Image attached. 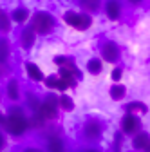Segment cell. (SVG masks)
I'll use <instances>...</instances> for the list:
<instances>
[{
  "label": "cell",
  "instance_id": "obj_19",
  "mask_svg": "<svg viewBox=\"0 0 150 152\" xmlns=\"http://www.w3.org/2000/svg\"><path fill=\"white\" fill-rule=\"evenodd\" d=\"M58 107L65 112H71V110H74V100L71 96H67V94H62V96H58Z\"/></svg>",
  "mask_w": 150,
  "mask_h": 152
},
{
  "label": "cell",
  "instance_id": "obj_31",
  "mask_svg": "<svg viewBox=\"0 0 150 152\" xmlns=\"http://www.w3.org/2000/svg\"><path fill=\"white\" fill-rule=\"evenodd\" d=\"M0 102H2V94H0Z\"/></svg>",
  "mask_w": 150,
  "mask_h": 152
},
{
  "label": "cell",
  "instance_id": "obj_23",
  "mask_svg": "<svg viewBox=\"0 0 150 152\" xmlns=\"http://www.w3.org/2000/svg\"><path fill=\"white\" fill-rule=\"evenodd\" d=\"M121 76H123V69H121V67H114V69H112V74H110V78H112V82H116V83H119V80H121Z\"/></svg>",
  "mask_w": 150,
  "mask_h": 152
},
{
  "label": "cell",
  "instance_id": "obj_22",
  "mask_svg": "<svg viewBox=\"0 0 150 152\" xmlns=\"http://www.w3.org/2000/svg\"><path fill=\"white\" fill-rule=\"evenodd\" d=\"M11 16L7 15V13H0V34H7L9 31H11Z\"/></svg>",
  "mask_w": 150,
  "mask_h": 152
},
{
  "label": "cell",
  "instance_id": "obj_7",
  "mask_svg": "<svg viewBox=\"0 0 150 152\" xmlns=\"http://www.w3.org/2000/svg\"><path fill=\"white\" fill-rule=\"evenodd\" d=\"M103 11H105L108 20H119L123 15V6L119 0H107L103 6Z\"/></svg>",
  "mask_w": 150,
  "mask_h": 152
},
{
  "label": "cell",
  "instance_id": "obj_10",
  "mask_svg": "<svg viewBox=\"0 0 150 152\" xmlns=\"http://www.w3.org/2000/svg\"><path fill=\"white\" fill-rule=\"evenodd\" d=\"M6 96L11 102H18L20 100V83H18L16 78H11L6 85Z\"/></svg>",
  "mask_w": 150,
  "mask_h": 152
},
{
  "label": "cell",
  "instance_id": "obj_4",
  "mask_svg": "<svg viewBox=\"0 0 150 152\" xmlns=\"http://www.w3.org/2000/svg\"><path fill=\"white\" fill-rule=\"evenodd\" d=\"M82 134L90 143L92 141H98L101 138V134H103V123L100 120H96V118H89L83 123V127H82Z\"/></svg>",
  "mask_w": 150,
  "mask_h": 152
},
{
  "label": "cell",
  "instance_id": "obj_8",
  "mask_svg": "<svg viewBox=\"0 0 150 152\" xmlns=\"http://www.w3.org/2000/svg\"><path fill=\"white\" fill-rule=\"evenodd\" d=\"M132 148L134 150H143V152H150V136L145 130H138L132 136Z\"/></svg>",
  "mask_w": 150,
  "mask_h": 152
},
{
  "label": "cell",
  "instance_id": "obj_17",
  "mask_svg": "<svg viewBox=\"0 0 150 152\" xmlns=\"http://www.w3.org/2000/svg\"><path fill=\"white\" fill-rule=\"evenodd\" d=\"M11 58V44L7 38H0V62L7 64Z\"/></svg>",
  "mask_w": 150,
  "mask_h": 152
},
{
  "label": "cell",
  "instance_id": "obj_29",
  "mask_svg": "<svg viewBox=\"0 0 150 152\" xmlns=\"http://www.w3.org/2000/svg\"><path fill=\"white\" fill-rule=\"evenodd\" d=\"M82 152H100L98 148H92V147H89V148H83Z\"/></svg>",
  "mask_w": 150,
  "mask_h": 152
},
{
  "label": "cell",
  "instance_id": "obj_11",
  "mask_svg": "<svg viewBox=\"0 0 150 152\" xmlns=\"http://www.w3.org/2000/svg\"><path fill=\"white\" fill-rule=\"evenodd\" d=\"M25 72H27V76L33 80V82H44V72H42V69L36 65V64H33V62H27L25 64Z\"/></svg>",
  "mask_w": 150,
  "mask_h": 152
},
{
  "label": "cell",
  "instance_id": "obj_27",
  "mask_svg": "<svg viewBox=\"0 0 150 152\" xmlns=\"http://www.w3.org/2000/svg\"><path fill=\"white\" fill-rule=\"evenodd\" d=\"M145 2V0H127V4H130L132 7H138V6H141Z\"/></svg>",
  "mask_w": 150,
  "mask_h": 152
},
{
  "label": "cell",
  "instance_id": "obj_20",
  "mask_svg": "<svg viewBox=\"0 0 150 152\" xmlns=\"http://www.w3.org/2000/svg\"><path fill=\"white\" fill-rule=\"evenodd\" d=\"M25 100H27V107L31 109V112H38V109H40V105H42V100L36 96V94L27 92V94H25Z\"/></svg>",
  "mask_w": 150,
  "mask_h": 152
},
{
  "label": "cell",
  "instance_id": "obj_6",
  "mask_svg": "<svg viewBox=\"0 0 150 152\" xmlns=\"http://www.w3.org/2000/svg\"><path fill=\"white\" fill-rule=\"evenodd\" d=\"M121 130L125 132V134H128V136H134L138 130H141V120H139V116L127 112L125 116L121 118Z\"/></svg>",
  "mask_w": 150,
  "mask_h": 152
},
{
  "label": "cell",
  "instance_id": "obj_12",
  "mask_svg": "<svg viewBox=\"0 0 150 152\" xmlns=\"http://www.w3.org/2000/svg\"><path fill=\"white\" fill-rule=\"evenodd\" d=\"M9 16H11V22H15V24H25L29 20L31 13L25 7H16V9H13V13Z\"/></svg>",
  "mask_w": 150,
  "mask_h": 152
},
{
  "label": "cell",
  "instance_id": "obj_1",
  "mask_svg": "<svg viewBox=\"0 0 150 152\" xmlns=\"http://www.w3.org/2000/svg\"><path fill=\"white\" fill-rule=\"evenodd\" d=\"M2 129L11 136H24L29 129V120L25 116L24 109L18 105H11L7 110V116L2 123Z\"/></svg>",
  "mask_w": 150,
  "mask_h": 152
},
{
  "label": "cell",
  "instance_id": "obj_24",
  "mask_svg": "<svg viewBox=\"0 0 150 152\" xmlns=\"http://www.w3.org/2000/svg\"><path fill=\"white\" fill-rule=\"evenodd\" d=\"M44 82H45V85H47L49 89H56V82H58V76H56V74H51V76H47V78H44Z\"/></svg>",
  "mask_w": 150,
  "mask_h": 152
},
{
  "label": "cell",
  "instance_id": "obj_9",
  "mask_svg": "<svg viewBox=\"0 0 150 152\" xmlns=\"http://www.w3.org/2000/svg\"><path fill=\"white\" fill-rule=\"evenodd\" d=\"M34 44H36V33L33 31L31 26L24 27L22 33H20V45H22L25 51H29V49L34 47Z\"/></svg>",
  "mask_w": 150,
  "mask_h": 152
},
{
  "label": "cell",
  "instance_id": "obj_32",
  "mask_svg": "<svg viewBox=\"0 0 150 152\" xmlns=\"http://www.w3.org/2000/svg\"><path fill=\"white\" fill-rule=\"evenodd\" d=\"M0 13H2V9H0Z\"/></svg>",
  "mask_w": 150,
  "mask_h": 152
},
{
  "label": "cell",
  "instance_id": "obj_14",
  "mask_svg": "<svg viewBox=\"0 0 150 152\" xmlns=\"http://www.w3.org/2000/svg\"><path fill=\"white\" fill-rule=\"evenodd\" d=\"M78 2H80V7H82L87 15L98 13V11L101 9V0H78Z\"/></svg>",
  "mask_w": 150,
  "mask_h": 152
},
{
  "label": "cell",
  "instance_id": "obj_18",
  "mask_svg": "<svg viewBox=\"0 0 150 152\" xmlns=\"http://www.w3.org/2000/svg\"><path fill=\"white\" fill-rule=\"evenodd\" d=\"M125 110L127 112H130V114H146L148 112V107L143 103V102H130V103H127L125 105Z\"/></svg>",
  "mask_w": 150,
  "mask_h": 152
},
{
  "label": "cell",
  "instance_id": "obj_2",
  "mask_svg": "<svg viewBox=\"0 0 150 152\" xmlns=\"http://www.w3.org/2000/svg\"><path fill=\"white\" fill-rule=\"evenodd\" d=\"M29 26L33 27V31L36 34H44L45 36V34H51L54 31L56 18L51 13H47V11H36L33 15V18H31V24Z\"/></svg>",
  "mask_w": 150,
  "mask_h": 152
},
{
  "label": "cell",
  "instance_id": "obj_3",
  "mask_svg": "<svg viewBox=\"0 0 150 152\" xmlns=\"http://www.w3.org/2000/svg\"><path fill=\"white\" fill-rule=\"evenodd\" d=\"M58 110H60V107H58V96H54V94H47V96L42 100L38 114L45 121H49V120H56Z\"/></svg>",
  "mask_w": 150,
  "mask_h": 152
},
{
  "label": "cell",
  "instance_id": "obj_16",
  "mask_svg": "<svg viewBox=\"0 0 150 152\" xmlns=\"http://www.w3.org/2000/svg\"><path fill=\"white\" fill-rule=\"evenodd\" d=\"M108 94H110V98L114 100V102H121V100L127 96V87L121 85V83H114V85L110 87Z\"/></svg>",
  "mask_w": 150,
  "mask_h": 152
},
{
  "label": "cell",
  "instance_id": "obj_15",
  "mask_svg": "<svg viewBox=\"0 0 150 152\" xmlns=\"http://www.w3.org/2000/svg\"><path fill=\"white\" fill-rule=\"evenodd\" d=\"M90 26H92V16L87 15V13H78V20H76V24H74V29L87 31Z\"/></svg>",
  "mask_w": 150,
  "mask_h": 152
},
{
  "label": "cell",
  "instance_id": "obj_28",
  "mask_svg": "<svg viewBox=\"0 0 150 152\" xmlns=\"http://www.w3.org/2000/svg\"><path fill=\"white\" fill-rule=\"evenodd\" d=\"M22 152H42L40 148H36V147H27V148H24Z\"/></svg>",
  "mask_w": 150,
  "mask_h": 152
},
{
  "label": "cell",
  "instance_id": "obj_26",
  "mask_svg": "<svg viewBox=\"0 0 150 152\" xmlns=\"http://www.w3.org/2000/svg\"><path fill=\"white\" fill-rule=\"evenodd\" d=\"M6 148V136H4V132L0 130V152H2Z\"/></svg>",
  "mask_w": 150,
  "mask_h": 152
},
{
  "label": "cell",
  "instance_id": "obj_13",
  "mask_svg": "<svg viewBox=\"0 0 150 152\" xmlns=\"http://www.w3.org/2000/svg\"><path fill=\"white\" fill-rule=\"evenodd\" d=\"M47 152H65V143L60 136L47 138Z\"/></svg>",
  "mask_w": 150,
  "mask_h": 152
},
{
  "label": "cell",
  "instance_id": "obj_30",
  "mask_svg": "<svg viewBox=\"0 0 150 152\" xmlns=\"http://www.w3.org/2000/svg\"><path fill=\"white\" fill-rule=\"evenodd\" d=\"M4 120H6V114L0 110V127H2V123H4Z\"/></svg>",
  "mask_w": 150,
  "mask_h": 152
},
{
  "label": "cell",
  "instance_id": "obj_25",
  "mask_svg": "<svg viewBox=\"0 0 150 152\" xmlns=\"http://www.w3.org/2000/svg\"><path fill=\"white\" fill-rule=\"evenodd\" d=\"M9 74V65L4 64V62H0V78H4V76Z\"/></svg>",
  "mask_w": 150,
  "mask_h": 152
},
{
  "label": "cell",
  "instance_id": "obj_5",
  "mask_svg": "<svg viewBox=\"0 0 150 152\" xmlns=\"http://www.w3.org/2000/svg\"><path fill=\"white\" fill-rule=\"evenodd\" d=\"M100 53H101V60L107 64H116L121 58V49L114 40H105L100 47Z\"/></svg>",
  "mask_w": 150,
  "mask_h": 152
},
{
  "label": "cell",
  "instance_id": "obj_21",
  "mask_svg": "<svg viewBox=\"0 0 150 152\" xmlns=\"http://www.w3.org/2000/svg\"><path fill=\"white\" fill-rule=\"evenodd\" d=\"M87 71L90 72V74H100L101 71H103V62L100 60V58H90L89 62H87Z\"/></svg>",
  "mask_w": 150,
  "mask_h": 152
}]
</instances>
